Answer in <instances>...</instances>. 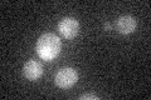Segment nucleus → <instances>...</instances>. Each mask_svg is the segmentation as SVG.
<instances>
[{
    "instance_id": "nucleus-4",
    "label": "nucleus",
    "mask_w": 151,
    "mask_h": 100,
    "mask_svg": "<svg viewBox=\"0 0 151 100\" xmlns=\"http://www.w3.org/2000/svg\"><path fill=\"white\" fill-rule=\"evenodd\" d=\"M136 26H137V21L136 19L131 15H122L117 19L116 21V29L120 34H131L136 30Z\"/></svg>"
},
{
    "instance_id": "nucleus-2",
    "label": "nucleus",
    "mask_w": 151,
    "mask_h": 100,
    "mask_svg": "<svg viewBox=\"0 0 151 100\" xmlns=\"http://www.w3.org/2000/svg\"><path fill=\"white\" fill-rule=\"evenodd\" d=\"M55 85L62 89H68L78 82V73L73 68H63L58 70L54 78Z\"/></svg>"
},
{
    "instance_id": "nucleus-7",
    "label": "nucleus",
    "mask_w": 151,
    "mask_h": 100,
    "mask_svg": "<svg viewBox=\"0 0 151 100\" xmlns=\"http://www.w3.org/2000/svg\"><path fill=\"white\" fill-rule=\"evenodd\" d=\"M110 28H111V25H110V24H108V23H107V24H106V25H105V29H106V30H110Z\"/></svg>"
},
{
    "instance_id": "nucleus-1",
    "label": "nucleus",
    "mask_w": 151,
    "mask_h": 100,
    "mask_svg": "<svg viewBox=\"0 0 151 100\" xmlns=\"http://www.w3.org/2000/svg\"><path fill=\"white\" fill-rule=\"evenodd\" d=\"M60 48H62V43L59 38L53 33H45L38 39L35 50L43 60L50 61L58 56L60 53Z\"/></svg>"
},
{
    "instance_id": "nucleus-6",
    "label": "nucleus",
    "mask_w": 151,
    "mask_h": 100,
    "mask_svg": "<svg viewBox=\"0 0 151 100\" xmlns=\"http://www.w3.org/2000/svg\"><path fill=\"white\" fill-rule=\"evenodd\" d=\"M78 99L79 100H98V99H100V96L96 95V94H83Z\"/></svg>"
},
{
    "instance_id": "nucleus-5",
    "label": "nucleus",
    "mask_w": 151,
    "mask_h": 100,
    "mask_svg": "<svg viewBox=\"0 0 151 100\" xmlns=\"http://www.w3.org/2000/svg\"><path fill=\"white\" fill-rule=\"evenodd\" d=\"M43 74V65L39 61L35 60H29L24 64L23 68V75L28 79V80H37L42 77Z\"/></svg>"
},
{
    "instance_id": "nucleus-3",
    "label": "nucleus",
    "mask_w": 151,
    "mask_h": 100,
    "mask_svg": "<svg viewBox=\"0 0 151 100\" xmlns=\"http://www.w3.org/2000/svg\"><path fill=\"white\" fill-rule=\"evenodd\" d=\"M58 30L65 39H73L79 31V23L74 18H64L59 23Z\"/></svg>"
}]
</instances>
